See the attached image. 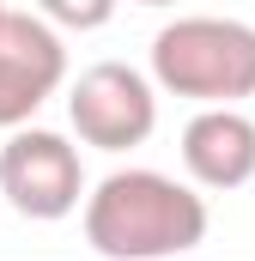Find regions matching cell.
I'll list each match as a JSON object with an SVG mask.
<instances>
[{"label": "cell", "instance_id": "cell-1", "mask_svg": "<svg viewBox=\"0 0 255 261\" xmlns=\"http://www.w3.org/2000/svg\"><path fill=\"white\" fill-rule=\"evenodd\" d=\"M207 237V206L158 170H116L85 206V243L110 261H176Z\"/></svg>", "mask_w": 255, "mask_h": 261}, {"label": "cell", "instance_id": "cell-2", "mask_svg": "<svg viewBox=\"0 0 255 261\" xmlns=\"http://www.w3.org/2000/svg\"><path fill=\"white\" fill-rule=\"evenodd\" d=\"M152 73L164 91L194 103L255 97V24L237 18H176L152 43Z\"/></svg>", "mask_w": 255, "mask_h": 261}, {"label": "cell", "instance_id": "cell-3", "mask_svg": "<svg viewBox=\"0 0 255 261\" xmlns=\"http://www.w3.org/2000/svg\"><path fill=\"white\" fill-rule=\"evenodd\" d=\"M79 189H85V170H79V152L61 134L18 128L0 146V195H6L12 213H24L37 225H55L79 206Z\"/></svg>", "mask_w": 255, "mask_h": 261}, {"label": "cell", "instance_id": "cell-4", "mask_svg": "<svg viewBox=\"0 0 255 261\" xmlns=\"http://www.w3.org/2000/svg\"><path fill=\"white\" fill-rule=\"evenodd\" d=\"M67 116H73V128L85 146H97V152H128V146H140L152 122H158V97H152V85L122 61H97L91 73H79V85H73V97H67Z\"/></svg>", "mask_w": 255, "mask_h": 261}, {"label": "cell", "instance_id": "cell-5", "mask_svg": "<svg viewBox=\"0 0 255 261\" xmlns=\"http://www.w3.org/2000/svg\"><path fill=\"white\" fill-rule=\"evenodd\" d=\"M67 79V49L61 37L31 18V12H12L6 31H0V128H24L43 97H55Z\"/></svg>", "mask_w": 255, "mask_h": 261}, {"label": "cell", "instance_id": "cell-6", "mask_svg": "<svg viewBox=\"0 0 255 261\" xmlns=\"http://www.w3.org/2000/svg\"><path fill=\"white\" fill-rule=\"evenodd\" d=\"M183 164L200 189H243L255 176V122L231 103L200 110L183 128Z\"/></svg>", "mask_w": 255, "mask_h": 261}, {"label": "cell", "instance_id": "cell-7", "mask_svg": "<svg viewBox=\"0 0 255 261\" xmlns=\"http://www.w3.org/2000/svg\"><path fill=\"white\" fill-rule=\"evenodd\" d=\"M55 24L67 31H97V24H110V12H116V0H37Z\"/></svg>", "mask_w": 255, "mask_h": 261}, {"label": "cell", "instance_id": "cell-8", "mask_svg": "<svg viewBox=\"0 0 255 261\" xmlns=\"http://www.w3.org/2000/svg\"><path fill=\"white\" fill-rule=\"evenodd\" d=\"M140 6H176V0H140Z\"/></svg>", "mask_w": 255, "mask_h": 261}, {"label": "cell", "instance_id": "cell-9", "mask_svg": "<svg viewBox=\"0 0 255 261\" xmlns=\"http://www.w3.org/2000/svg\"><path fill=\"white\" fill-rule=\"evenodd\" d=\"M6 18H12V12H6V6H0V31H6Z\"/></svg>", "mask_w": 255, "mask_h": 261}]
</instances>
